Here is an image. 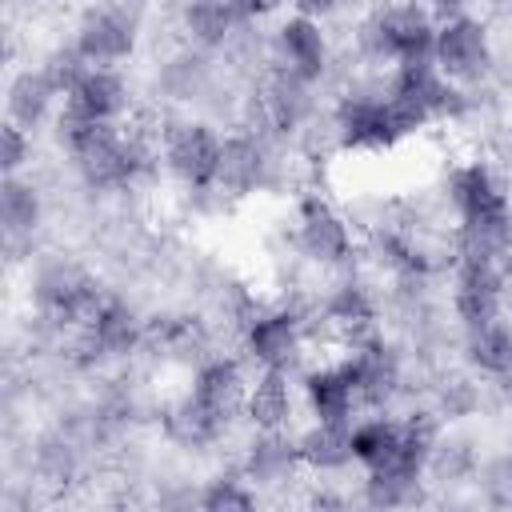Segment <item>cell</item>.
Returning a JSON list of instances; mask_svg holds the SVG:
<instances>
[{"mask_svg":"<svg viewBox=\"0 0 512 512\" xmlns=\"http://www.w3.org/2000/svg\"><path fill=\"white\" fill-rule=\"evenodd\" d=\"M304 344V320L292 308H272V312H256L244 324V348L256 364L264 368H292Z\"/></svg>","mask_w":512,"mask_h":512,"instance_id":"cell-11","label":"cell"},{"mask_svg":"<svg viewBox=\"0 0 512 512\" xmlns=\"http://www.w3.org/2000/svg\"><path fill=\"white\" fill-rule=\"evenodd\" d=\"M80 340V352L92 360H100V356H128V352H136L140 344H144V320L132 312V304L128 300H120V296H104V304H100V312H96V320L88 324V328H80L76 332Z\"/></svg>","mask_w":512,"mask_h":512,"instance_id":"cell-13","label":"cell"},{"mask_svg":"<svg viewBox=\"0 0 512 512\" xmlns=\"http://www.w3.org/2000/svg\"><path fill=\"white\" fill-rule=\"evenodd\" d=\"M504 288H508V276H504V264L496 260H472V256H460L456 260V292H452V308L468 328H480L488 320L500 316L504 308Z\"/></svg>","mask_w":512,"mask_h":512,"instance_id":"cell-8","label":"cell"},{"mask_svg":"<svg viewBox=\"0 0 512 512\" xmlns=\"http://www.w3.org/2000/svg\"><path fill=\"white\" fill-rule=\"evenodd\" d=\"M296 244L316 264H348L352 260L348 220L324 196H316V192L300 200V212H296Z\"/></svg>","mask_w":512,"mask_h":512,"instance_id":"cell-10","label":"cell"},{"mask_svg":"<svg viewBox=\"0 0 512 512\" xmlns=\"http://www.w3.org/2000/svg\"><path fill=\"white\" fill-rule=\"evenodd\" d=\"M224 424L228 420L216 416L212 408H204L192 392L164 408V436L172 444H180V448H208V444H216L224 436Z\"/></svg>","mask_w":512,"mask_h":512,"instance_id":"cell-20","label":"cell"},{"mask_svg":"<svg viewBox=\"0 0 512 512\" xmlns=\"http://www.w3.org/2000/svg\"><path fill=\"white\" fill-rule=\"evenodd\" d=\"M508 8H512V0H508Z\"/></svg>","mask_w":512,"mask_h":512,"instance_id":"cell-36","label":"cell"},{"mask_svg":"<svg viewBox=\"0 0 512 512\" xmlns=\"http://www.w3.org/2000/svg\"><path fill=\"white\" fill-rule=\"evenodd\" d=\"M388 88L400 92V96H408V100H416L428 112V120H456V116L468 112V96L456 88V80H448L436 68L432 56L428 60H404V64H396Z\"/></svg>","mask_w":512,"mask_h":512,"instance_id":"cell-9","label":"cell"},{"mask_svg":"<svg viewBox=\"0 0 512 512\" xmlns=\"http://www.w3.org/2000/svg\"><path fill=\"white\" fill-rule=\"evenodd\" d=\"M268 180V152L256 132H232L220 140V160H216V180L224 196H248Z\"/></svg>","mask_w":512,"mask_h":512,"instance_id":"cell-15","label":"cell"},{"mask_svg":"<svg viewBox=\"0 0 512 512\" xmlns=\"http://www.w3.org/2000/svg\"><path fill=\"white\" fill-rule=\"evenodd\" d=\"M192 396H196L204 408H212L216 416L232 420L236 408L248 400V396H244L240 364H236V360H224V356L204 360V364L196 368V376H192Z\"/></svg>","mask_w":512,"mask_h":512,"instance_id":"cell-19","label":"cell"},{"mask_svg":"<svg viewBox=\"0 0 512 512\" xmlns=\"http://www.w3.org/2000/svg\"><path fill=\"white\" fill-rule=\"evenodd\" d=\"M200 508H208V512H248V508H256V492L244 488V480H236V476H220V480H208V488L200 492Z\"/></svg>","mask_w":512,"mask_h":512,"instance_id":"cell-30","label":"cell"},{"mask_svg":"<svg viewBox=\"0 0 512 512\" xmlns=\"http://www.w3.org/2000/svg\"><path fill=\"white\" fill-rule=\"evenodd\" d=\"M248 420L256 424V432H272L284 428L292 420V388H288V372L284 368H264L260 380L252 384L248 400H244Z\"/></svg>","mask_w":512,"mask_h":512,"instance_id":"cell-22","label":"cell"},{"mask_svg":"<svg viewBox=\"0 0 512 512\" xmlns=\"http://www.w3.org/2000/svg\"><path fill=\"white\" fill-rule=\"evenodd\" d=\"M216 160H220V136L208 124H200V120H176V124L164 128V164H168V172L180 184H188L196 192L212 188Z\"/></svg>","mask_w":512,"mask_h":512,"instance_id":"cell-6","label":"cell"},{"mask_svg":"<svg viewBox=\"0 0 512 512\" xmlns=\"http://www.w3.org/2000/svg\"><path fill=\"white\" fill-rule=\"evenodd\" d=\"M228 8L236 12V20H260V16L276 12L280 0H228Z\"/></svg>","mask_w":512,"mask_h":512,"instance_id":"cell-33","label":"cell"},{"mask_svg":"<svg viewBox=\"0 0 512 512\" xmlns=\"http://www.w3.org/2000/svg\"><path fill=\"white\" fill-rule=\"evenodd\" d=\"M324 324H328L348 348L360 344V340H368V336H376V308H372L368 288L356 284V280L340 284V288L324 300Z\"/></svg>","mask_w":512,"mask_h":512,"instance_id":"cell-17","label":"cell"},{"mask_svg":"<svg viewBox=\"0 0 512 512\" xmlns=\"http://www.w3.org/2000/svg\"><path fill=\"white\" fill-rule=\"evenodd\" d=\"M28 156H32V136H28V128H20L16 120H8V124L0 128V168H4V176H16L20 164H28Z\"/></svg>","mask_w":512,"mask_h":512,"instance_id":"cell-31","label":"cell"},{"mask_svg":"<svg viewBox=\"0 0 512 512\" xmlns=\"http://www.w3.org/2000/svg\"><path fill=\"white\" fill-rule=\"evenodd\" d=\"M64 104L76 108V112L88 116V120L112 124V120L124 116V108H128V84H124L120 72H112V68H104V64H88L84 76L68 88V100H64Z\"/></svg>","mask_w":512,"mask_h":512,"instance_id":"cell-16","label":"cell"},{"mask_svg":"<svg viewBox=\"0 0 512 512\" xmlns=\"http://www.w3.org/2000/svg\"><path fill=\"white\" fill-rule=\"evenodd\" d=\"M72 48L88 64H104V68L108 64H120L136 48V20L124 8H116V4H92L76 20Z\"/></svg>","mask_w":512,"mask_h":512,"instance_id":"cell-7","label":"cell"},{"mask_svg":"<svg viewBox=\"0 0 512 512\" xmlns=\"http://www.w3.org/2000/svg\"><path fill=\"white\" fill-rule=\"evenodd\" d=\"M432 60L436 68L456 80V84H472L492 68V44L488 32L476 16L452 12L440 28H436V44H432Z\"/></svg>","mask_w":512,"mask_h":512,"instance_id":"cell-5","label":"cell"},{"mask_svg":"<svg viewBox=\"0 0 512 512\" xmlns=\"http://www.w3.org/2000/svg\"><path fill=\"white\" fill-rule=\"evenodd\" d=\"M300 448V464L316 468V472H340L348 468L352 456V424H336V420H316L308 432L296 436Z\"/></svg>","mask_w":512,"mask_h":512,"instance_id":"cell-21","label":"cell"},{"mask_svg":"<svg viewBox=\"0 0 512 512\" xmlns=\"http://www.w3.org/2000/svg\"><path fill=\"white\" fill-rule=\"evenodd\" d=\"M484 492L492 504L512 508V456H500L492 464H484Z\"/></svg>","mask_w":512,"mask_h":512,"instance_id":"cell-32","label":"cell"},{"mask_svg":"<svg viewBox=\"0 0 512 512\" xmlns=\"http://www.w3.org/2000/svg\"><path fill=\"white\" fill-rule=\"evenodd\" d=\"M436 44V24L428 20L424 8L416 4H392L384 12H376L364 28H360V48L368 60H388V64H404V60H428Z\"/></svg>","mask_w":512,"mask_h":512,"instance_id":"cell-3","label":"cell"},{"mask_svg":"<svg viewBox=\"0 0 512 512\" xmlns=\"http://www.w3.org/2000/svg\"><path fill=\"white\" fill-rule=\"evenodd\" d=\"M464 352L468 364L480 368L484 376H512V324L496 316L480 328H468Z\"/></svg>","mask_w":512,"mask_h":512,"instance_id":"cell-24","label":"cell"},{"mask_svg":"<svg viewBox=\"0 0 512 512\" xmlns=\"http://www.w3.org/2000/svg\"><path fill=\"white\" fill-rule=\"evenodd\" d=\"M0 220L8 236H28L40 224V192L20 180V176H4L0 188Z\"/></svg>","mask_w":512,"mask_h":512,"instance_id":"cell-27","label":"cell"},{"mask_svg":"<svg viewBox=\"0 0 512 512\" xmlns=\"http://www.w3.org/2000/svg\"><path fill=\"white\" fill-rule=\"evenodd\" d=\"M56 140L68 148L76 172L84 176L88 188H128L144 168H148V144L140 140V132H120L116 124L104 120H88L76 108L64 104V112L56 116Z\"/></svg>","mask_w":512,"mask_h":512,"instance_id":"cell-1","label":"cell"},{"mask_svg":"<svg viewBox=\"0 0 512 512\" xmlns=\"http://www.w3.org/2000/svg\"><path fill=\"white\" fill-rule=\"evenodd\" d=\"M304 396H308L316 420H336V424H348L352 420V408L360 404L356 400V388H352V376H348L344 364L312 368L304 376Z\"/></svg>","mask_w":512,"mask_h":512,"instance_id":"cell-18","label":"cell"},{"mask_svg":"<svg viewBox=\"0 0 512 512\" xmlns=\"http://www.w3.org/2000/svg\"><path fill=\"white\" fill-rule=\"evenodd\" d=\"M424 124H428V112L392 88L348 92L332 112V132L352 152H384L404 136L420 132Z\"/></svg>","mask_w":512,"mask_h":512,"instance_id":"cell-2","label":"cell"},{"mask_svg":"<svg viewBox=\"0 0 512 512\" xmlns=\"http://www.w3.org/2000/svg\"><path fill=\"white\" fill-rule=\"evenodd\" d=\"M428 472L444 484H456V480H468L476 472V452H472V440L464 436H436L432 444V456H428Z\"/></svg>","mask_w":512,"mask_h":512,"instance_id":"cell-28","label":"cell"},{"mask_svg":"<svg viewBox=\"0 0 512 512\" xmlns=\"http://www.w3.org/2000/svg\"><path fill=\"white\" fill-rule=\"evenodd\" d=\"M296 464H300L296 440H288L284 428H272V432H260L252 440L248 460H244V476L256 484H280L296 472Z\"/></svg>","mask_w":512,"mask_h":512,"instance_id":"cell-23","label":"cell"},{"mask_svg":"<svg viewBox=\"0 0 512 512\" xmlns=\"http://www.w3.org/2000/svg\"><path fill=\"white\" fill-rule=\"evenodd\" d=\"M428 4H436V8H444V12H448V8H460L464 0H428Z\"/></svg>","mask_w":512,"mask_h":512,"instance_id":"cell-35","label":"cell"},{"mask_svg":"<svg viewBox=\"0 0 512 512\" xmlns=\"http://www.w3.org/2000/svg\"><path fill=\"white\" fill-rule=\"evenodd\" d=\"M272 64L296 72L300 80L316 84L328 68V40L320 32V24L312 16H288L280 28H276V44H272Z\"/></svg>","mask_w":512,"mask_h":512,"instance_id":"cell-14","label":"cell"},{"mask_svg":"<svg viewBox=\"0 0 512 512\" xmlns=\"http://www.w3.org/2000/svg\"><path fill=\"white\" fill-rule=\"evenodd\" d=\"M308 116H312L308 80H300L296 72L272 64L268 76L260 80L256 96H252V132H256L260 140H264L268 132L288 136V132H296Z\"/></svg>","mask_w":512,"mask_h":512,"instance_id":"cell-4","label":"cell"},{"mask_svg":"<svg viewBox=\"0 0 512 512\" xmlns=\"http://www.w3.org/2000/svg\"><path fill=\"white\" fill-rule=\"evenodd\" d=\"M56 96H60V88L48 80V72L44 68H28L8 88V120H16L20 128H36L48 116Z\"/></svg>","mask_w":512,"mask_h":512,"instance_id":"cell-25","label":"cell"},{"mask_svg":"<svg viewBox=\"0 0 512 512\" xmlns=\"http://www.w3.org/2000/svg\"><path fill=\"white\" fill-rule=\"evenodd\" d=\"M292 4H296L300 16H324V12L336 8V0H292Z\"/></svg>","mask_w":512,"mask_h":512,"instance_id":"cell-34","label":"cell"},{"mask_svg":"<svg viewBox=\"0 0 512 512\" xmlns=\"http://www.w3.org/2000/svg\"><path fill=\"white\" fill-rule=\"evenodd\" d=\"M420 496H424L420 480H404V476H368L364 480V500L372 508H408Z\"/></svg>","mask_w":512,"mask_h":512,"instance_id":"cell-29","label":"cell"},{"mask_svg":"<svg viewBox=\"0 0 512 512\" xmlns=\"http://www.w3.org/2000/svg\"><path fill=\"white\" fill-rule=\"evenodd\" d=\"M352 376V388H356V400L368 404V408H380L396 396L400 388V360L396 352L380 340V336H368L360 344L348 348V360H340Z\"/></svg>","mask_w":512,"mask_h":512,"instance_id":"cell-12","label":"cell"},{"mask_svg":"<svg viewBox=\"0 0 512 512\" xmlns=\"http://www.w3.org/2000/svg\"><path fill=\"white\" fill-rule=\"evenodd\" d=\"M184 32L204 48H224L236 32V12L228 8V0H188Z\"/></svg>","mask_w":512,"mask_h":512,"instance_id":"cell-26","label":"cell"}]
</instances>
